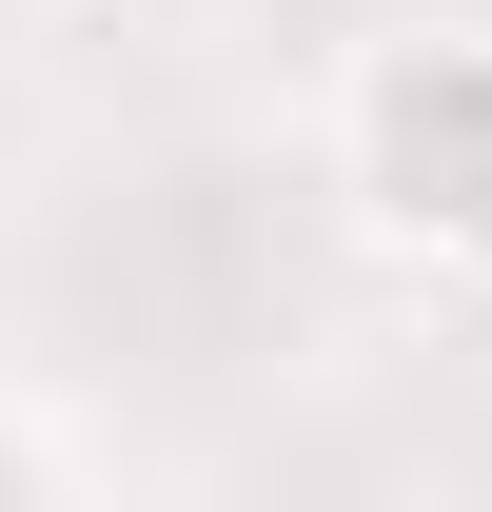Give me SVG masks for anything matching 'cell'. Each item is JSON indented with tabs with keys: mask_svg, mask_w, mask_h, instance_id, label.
<instances>
[{
	"mask_svg": "<svg viewBox=\"0 0 492 512\" xmlns=\"http://www.w3.org/2000/svg\"><path fill=\"white\" fill-rule=\"evenodd\" d=\"M0 512H40V453H20V434H0Z\"/></svg>",
	"mask_w": 492,
	"mask_h": 512,
	"instance_id": "cell-2",
	"label": "cell"
},
{
	"mask_svg": "<svg viewBox=\"0 0 492 512\" xmlns=\"http://www.w3.org/2000/svg\"><path fill=\"white\" fill-rule=\"evenodd\" d=\"M315 158L374 256H492V20H374L315 99Z\"/></svg>",
	"mask_w": 492,
	"mask_h": 512,
	"instance_id": "cell-1",
	"label": "cell"
}]
</instances>
